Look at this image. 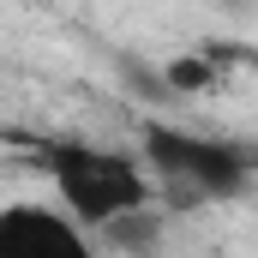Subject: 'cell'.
Wrapping results in <instances>:
<instances>
[{
    "label": "cell",
    "instance_id": "5b68a950",
    "mask_svg": "<svg viewBox=\"0 0 258 258\" xmlns=\"http://www.w3.org/2000/svg\"><path fill=\"white\" fill-rule=\"evenodd\" d=\"M162 84L180 90V96H192V90H210V84H216V66L204 60V54H180V60L162 66Z\"/></svg>",
    "mask_w": 258,
    "mask_h": 258
},
{
    "label": "cell",
    "instance_id": "7a4b0ae2",
    "mask_svg": "<svg viewBox=\"0 0 258 258\" xmlns=\"http://www.w3.org/2000/svg\"><path fill=\"white\" fill-rule=\"evenodd\" d=\"M144 162H150L144 174L162 180L180 204L234 198V192H246V180H252V168H246L240 150H228L216 138H198V132H180V126H162V120L144 126Z\"/></svg>",
    "mask_w": 258,
    "mask_h": 258
},
{
    "label": "cell",
    "instance_id": "3957f363",
    "mask_svg": "<svg viewBox=\"0 0 258 258\" xmlns=\"http://www.w3.org/2000/svg\"><path fill=\"white\" fill-rule=\"evenodd\" d=\"M0 258H96L78 222L48 204H0Z\"/></svg>",
    "mask_w": 258,
    "mask_h": 258
},
{
    "label": "cell",
    "instance_id": "6da1fadb",
    "mask_svg": "<svg viewBox=\"0 0 258 258\" xmlns=\"http://www.w3.org/2000/svg\"><path fill=\"white\" fill-rule=\"evenodd\" d=\"M36 162L48 168L60 204L78 222H96V228H108L126 210H144L150 192H156V180L132 156H120V150H96V144H36Z\"/></svg>",
    "mask_w": 258,
    "mask_h": 258
},
{
    "label": "cell",
    "instance_id": "277c9868",
    "mask_svg": "<svg viewBox=\"0 0 258 258\" xmlns=\"http://www.w3.org/2000/svg\"><path fill=\"white\" fill-rule=\"evenodd\" d=\"M108 234H114L120 246H132V252H150L156 234H162V210H150V204H144V210H126V216L108 222Z\"/></svg>",
    "mask_w": 258,
    "mask_h": 258
}]
</instances>
